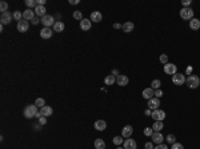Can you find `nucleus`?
Instances as JSON below:
<instances>
[{
  "label": "nucleus",
  "instance_id": "1",
  "mask_svg": "<svg viewBox=\"0 0 200 149\" xmlns=\"http://www.w3.org/2000/svg\"><path fill=\"white\" fill-rule=\"evenodd\" d=\"M38 109H39V108L36 107L35 104H33V105H27V107L24 108V111H23L24 117H26V119H32V117H35L36 113L39 112Z\"/></svg>",
  "mask_w": 200,
  "mask_h": 149
},
{
  "label": "nucleus",
  "instance_id": "2",
  "mask_svg": "<svg viewBox=\"0 0 200 149\" xmlns=\"http://www.w3.org/2000/svg\"><path fill=\"white\" fill-rule=\"evenodd\" d=\"M186 83L191 89H196L200 85V79H199V76H196V74H189V76L187 77Z\"/></svg>",
  "mask_w": 200,
  "mask_h": 149
},
{
  "label": "nucleus",
  "instance_id": "3",
  "mask_svg": "<svg viewBox=\"0 0 200 149\" xmlns=\"http://www.w3.org/2000/svg\"><path fill=\"white\" fill-rule=\"evenodd\" d=\"M180 17L184 19V20H192L193 19V11L189 7H187V8L183 7L180 9Z\"/></svg>",
  "mask_w": 200,
  "mask_h": 149
},
{
  "label": "nucleus",
  "instance_id": "4",
  "mask_svg": "<svg viewBox=\"0 0 200 149\" xmlns=\"http://www.w3.org/2000/svg\"><path fill=\"white\" fill-rule=\"evenodd\" d=\"M40 23L43 24L44 27H47V28H51V26H55V17L54 16H51V15H45V16H43L42 17V21Z\"/></svg>",
  "mask_w": 200,
  "mask_h": 149
},
{
  "label": "nucleus",
  "instance_id": "5",
  "mask_svg": "<svg viewBox=\"0 0 200 149\" xmlns=\"http://www.w3.org/2000/svg\"><path fill=\"white\" fill-rule=\"evenodd\" d=\"M186 76L181 73H175L174 76H172V83L175 84V85H183L184 83H186Z\"/></svg>",
  "mask_w": 200,
  "mask_h": 149
},
{
  "label": "nucleus",
  "instance_id": "6",
  "mask_svg": "<svg viewBox=\"0 0 200 149\" xmlns=\"http://www.w3.org/2000/svg\"><path fill=\"white\" fill-rule=\"evenodd\" d=\"M151 116H152V119L155 121H163L165 119V112L162 109H155V111H152Z\"/></svg>",
  "mask_w": 200,
  "mask_h": 149
},
{
  "label": "nucleus",
  "instance_id": "7",
  "mask_svg": "<svg viewBox=\"0 0 200 149\" xmlns=\"http://www.w3.org/2000/svg\"><path fill=\"white\" fill-rule=\"evenodd\" d=\"M164 72L167 74H172V76H174L175 73H177V67L172 63H167L164 65Z\"/></svg>",
  "mask_w": 200,
  "mask_h": 149
},
{
  "label": "nucleus",
  "instance_id": "8",
  "mask_svg": "<svg viewBox=\"0 0 200 149\" xmlns=\"http://www.w3.org/2000/svg\"><path fill=\"white\" fill-rule=\"evenodd\" d=\"M159 107H160V99L153 97L151 100H148V109L155 111V109H159Z\"/></svg>",
  "mask_w": 200,
  "mask_h": 149
},
{
  "label": "nucleus",
  "instance_id": "9",
  "mask_svg": "<svg viewBox=\"0 0 200 149\" xmlns=\"http://www.w3.org/2000/svg\"><path fill=\"white\" fill-rule=\"evenodd\" d=\"M28 28H29V23L27 20H20L19 23H17V31L19 32H21V33H24V32H27L28 31Z\"/></svg>",
  "mask_w": 200,
  "mask_h": 149
},
{
  "label": "nucleus",
  "instance_id": "10",
  "mask_svg": "<svg viewBox=\"0 0 200 149\" xmlns=\"http://www.w3.org/2000/svg\"><path fill=\"white\" fill-rule=\"evenodd\" d=\"M128 83H130V79H128L125 74H119L118 77H116V84L120 87H125L128 85Z\"/></svg>",
  "mask_w": 200,
  "mask_h": 149
},
{
  "label": "nucleus",
  "instance_id": "11",
  "mask_svg": "<svg viewBox=\"0 0 200 149\" xmlns=\"http://www.w3.org/2000/svg\"><path fill=\"white\" fill-rule=\"evenodd\" d=\"M151 138H152V142H155L156 145H159V144H163L164 136H163L160 132H153V135L151 136Z\"/></svg>",
  "mask_w": 200,
  "mask_h": 149
},
{
  "label": "nucleus",
  "instance_id": "12",
  "mask_svg": "<svg viewBox=\"0 0 200 149\" xmlns=\"http://www.w3.org/2000/svg\"><path fill=\"white\" fill-rule=\"evenodd\" d=\"M12 17H14V15H11L10 12H4V14H2V16H0V21H2L3 26H5V24H10Z\"/></svg>",
  "mask_w": 200,
  "mask_h": 149
},
{
  "label": "nucleus",
  "instance_id": "13",
  "mask_svg": "<svg viewBox=\"0 0 200 149\" xmlns=\"http://www.w3.org/2000/svg\"><path fill=\"white\" fill-rule=\"evenodd\" d=\"M124 149H137V144L134 138H127L124 141Z\"/></svg>",
  "mask_w": 200,
  "mask_h": 149
},
{
  "label": "nucleus",
  "instance_id": "14",
  "mask_svg": "<svg viewBox=\"0 0 200 149\" xmlns=\"http://www.w3.org/2000/svg\"><path fill=\"white\" fill-rule=\"evenodd\" d=\"M91 27H92L91 19H83V20L80 21V28H82L83 31H90Z\"/></svg>",
  "mask_w": 200,
  "mask_h": 149
},
{
  "label": "nucleus",
  "instance_id": "15",
  "mask_svg": "<svg viewBox=\"0 0 200 149\" xmlns=\"http://www.w3.org/2000/svg\"><path fill=\"white\" fill-rule=\"evenodd\" d=\"M132 133H134V128H132L131 125H125L124 128L122 129V136H123L124 138L131 137V136H132Z\"/></svg>",
  "mask_w": 200,
  "mask_h": 149
},
{
  "label": "nucleus",
  "instance_id": "16",
  "mask_svg": "<svg viewBox=\"0 0 200 149\" xmlns=\"http://www.w3.org/2000/svg\"><path fill=\"white\" fill-rule=\"evenodd\" d=\"M91 21H94V23H100L101 20H103V15H101V12L99 11H94L91 14Z\"/></svg>",
  "mask_w": 200,
  "mask_h": 149
},
{
  "label": "nucleus",
  "instance_id": "17",
  "mask_svg": "<svg viewBox=\"0 0 200 149\" xmlns=\"http://www.w3.org/2000/svg\"><path fill=\"white\" fill-rule=\"evenodd\" d=\"M153 96H155V91L151 87L143 91V99H146V100H151V99H153Z\"/></svg>",
  "mask_w": 200,
  "mask_h": 149
},
{
  "label": "nucleus",
  "instance_id": "18",
  "mask_svg": "<svg viewBox=\"0 0 200 149\" xmlns=\"http://www.w3.org/2000/svg\"><path fill=\"white\" fill-rule=\"evenodd\" d=\"M23 19H24V20H27V21H32L33 20V19H35V12H33L32 11V9H26V11H24L23 12Z\"/></svg>",
  "mask_w": 200,
  "mask_h": 149
},
{
  "label": "nucleus",
  "instance_id": "19",
  "mask_svg": "<svg viewBox=\"0 0 200 149\" xmlns=\"http://www.w3.org/2000/svg\"><path fill=\"white\" fill-rule=\"evenodd\" d=\"M95 128L99 132H103V130L107 129V123L104 120H96L95 121Z\"/></svg>",
  "mask_w": 200,
  "mask_h": 149
},
{
  "label": "nucleus",
  "instance_id": "20",
  "mask_svg": "<svg viewBox=\"0 0 200 149\" xmlns=\"http://www.w3.org/2000/svg\"><path fill=\"white\" fill-rule=\"evenodd\" d=\"M134 28H135V24L132 23V21H125L124 24H123V32H125V33H131L132 31H134Z\"/></svg>",
  "mask_w": 200,
  "mask_h": 149
},
{
  "label": "nucleus",
  "instance_id": "21",
  "mask_svg": "<svg viewBox=\"0 0 200 149\" xmlns=\"http://www.w3.org/2000/svg\"><path fill=\"white\" fill-rule=\"evenodd\" d=\"M52 31H51V28H47V27H44L42 31H40V37L42 39H50V37L52 36Z\"/></svg>",
  "mask_w": 200,
  "mask_h": 149
},
{
  "label": "nucleus",
  "instance_id": "22",
  "mask_svg": "<svg viewBox=\"0 0 200 149\" xmlns=\"http://www.w3.org/2000/svg\"><path fill=\"white\" fill-rule=\"evenodd\" d=\"M189 28L192 31H198L200 28V20H199V19L193 17L192 20H189Z\"/></svg>",
  "mask_w": 200,
  "mask_h": 149
},
{
  "label": "nucleus",
  "instance_id": "23",
  "mask_svg": "<svg viewBox=\"0 0 200 149\" xmlns=\"http://www.w3.org/2000/svg\"><path fill=\"white\" fill-rule=\"evenodd\" d=\"M45 11H47V9H45L44 5H38V7L35 8V15L38 17H40V16L43 17V16H45V15H47V14H45Z\"/></svg>",
  "mask_w": 200,
  "mask_h": 149
},
{
  "label": "nucleus",
  "instance_id": "24",
  "mask_svg": "<svg viewBox=\"0 0 200 149\" xmlns=\"http://www.w3.org/2000/svg\"><path fill=\"white\" fill-rule=\"evenodd\" d=\"M40 113L43 114L44 117H50L52 113H54V111H52L51 107H48V105H45V107H43L42 109H40Z\"/></svg>",
  "mask_w": 200,
  "mask_h": 149
},
{
  "label": "nucleus",
  "instance_id": "25",
  "mask_svg": "<svg viewBox=\"0 0 200 149\" xmlns=\"http://www.w3.org/2000/svg\"><path fill=\"white\" fill-rule=\"evenodd\" d=\"M95 145V149H106V141L101 138H96L94 142Z\"/></svg>",
  "mask_w": 200,
  "mask_h": 149
},
{
  "label": "nucleus",
  "instance_id": "26",
  "mask_svg": "<svg viewBox=\"0 0 200 149\" xmlns=\"http://www.w3.org/2000/svg\"><path fill=\"white\" fill-rule=\"evenodd\" d=\"M64 28H66V26H64L63 21H56L55 26H54V31L55 32H63Z\"/></svg>",
  "mask_w": 200,
  "mask_h": 149
},
{
  "label": "nucleus",
  "instance_id": "27",
  "mask_svg": "<svg viewBox=\"0 0 200 149\" xmlns=\"http://www.w3.org/2000/svg\"><path fill=\"white\" fill-rule=\"evenodd\" d=\"M163 128H164V125H163V121H155L152 125V129L153 132H160Z\"/></svg>",
  "mask_w": 200,
  "mask_h": 149
},
{
  "label": "nucleus",
  "instance_id": "28",
  "mask_svg": "<svg viewBox=\"0 0 200 149\" xmlns=\"http://www.w3.org/2000/svg\"><path fill=\"white\" fill-rule=\"evenodd\" d=\"M116 81V77L113 76V74H108V76L104 79V83H106V85H113Z\"/></svg>",
  "mask_w": 200,
  "mask_h": 149
},
{
  "label": "nucleus",
  "instance_id": "29",
  "mask_svg": "<svg viewBox=\"0 0 200 149\" xmlns=\"http://www.w3.org/2000/svg\"><path fill=\"white\" fill-rule=\"evenodd\" d=\"M123 138H124L123 136H115V137L112 138V142L115 145H122V144H124V140Z\"/></svg>",
  "mask_w": 200,
  "mask_h": 149
},
{
  "label": "nucleus",
  "instance_id": "30",
  "mask_svg": "<svg viewBox=\"0 0 200 149\" xmlns=\"http://www.w3.org/2000/svg\"><path fill=\"white\" fill-rule=\"evenodd\" d=\"M160 85H162V81H160V80H153V81L151 83V88H152L153 91L160 89Z\"/></svg>",
  "mask_w": 200,
  "mask_h": 149
},
{
  "label": "nucleus",
  "instance_id": "31",
  "mask_svg": "<svg viewBox=\"0 0 200 149\" xmlns=\"http://www.w3.org/2000/svg\"><path fill=\"white\" fill-rule=\"evenodd\" d=\"M26 5L28 7L29 9L31 8H36L38 7V3L35 2V0H26Z\"/></svg>",
  "mask_w": 200,
  "mask_h": 149
},
{
  "label": "nucleus",
  "instance_id": "32",
  "mask_svg": "<svg viewBox=\"0 0 200 149\" xmlns=\"http://www.w3.org/2000/svg\"><path fill=\"white\" fill-rule=\"evenodd\" d=\"M35 105H36L38 108H40V109H42L43 107H45V101H44V99H36Z\"/></svg>",
  "mask_w": 200,
  "mask_h": 149
},
{
  "label": "nucleus",
  "instance_id": "33",
  "mask_svg": "<svg viewBox=\"0 0 200 149\" xmlns=\"http://www.w3.org/2000/svg\"><path fill=\"white\" fill-rule=\"evenodd\" d=\"M14 19L17 21V23H19L20 20H23V14H21V12H19V11H15V12H14Z\"/></svg>",
  "mask_w": 200,
  "mask_h": 149
},
{
  "label": "nucleus",
  "instance_id": "34",
  "mask_svg": "<svg viewBox=\"0 0 200 149\" xmlns=\"http://www.w3.org/2000/svg\"><path fill=\"white\" fill-rule=\"evenodd\" d=\"M143 133L147 136V137H151V136L153 135V129H152V126H151V128H148V126H147V128H144Z\"/></svg>",
  "mask_w": 200,
  "mask_h": 149
},
{
  "label": "nucleus",
  "instance_id": "35",
  "mask_svg": "<svg viewBox=\"0 0 200 149\" xmlns=\"http://www.w3.org/2000/svg\"><path fill=\"white\" fill-rule=\"evenodd\" d=\"M165 140H167L168 144H175V142H176V137H175V135H168L167 137H165Z\"/></svg>",
  "mask_w": 200,
  "mask_h": 149
},
{
  "label": "nucleus",
  "instance_id": "36",
  "mask_svg": "<svg viewBox=\"0 0 200 149\" xmlns=\"http://www.w3.org/2000/svg\"><path fill=\"white\" fill-rule=\"evenodd\" d=\"M8 4L5 2H2L0 3V11H2V14H4V12H8Z\"/></svg>",
  "mask_w": 200,
  "mask_h": 149
},
{
  "label": "nucleus",
  "instance_id": "37",
  "mask_svg": "<svg viewBox=\"0 0 200 149\" xmlns=\"http://www.w3.org/2000/svg\"><path fill=\"white\" fill-rule=\"evenodd\" d=\"M73 19H76V20L82 21V20H83V15H82V12H80V11H75V12H73Z\"/></svg>",
  "mask_w": 200,
  "mask_h": 149
},
{
  "label": "nucleus",
  "instance_id": "38",
  "mask_svg": "<svg viewBox=\"0 0 200 149\" xmlns=\"http://www.w3.org/2000/svg\"><path fill=\"white\" fill-rule=\"evenodd\" d=\"M171 149H184V147H183V144H180V142H175V144H172Z\"/></svg>",
  "mask_w": 200,
  "mask_h": 149
},
{
  "label": "nucleus",
  "instance_id": "39",
  "mask_svg": "<svg viewBox=\"0 0 200 149\" xmlns=\"http://www.w3.org/2000/svg\"><path fill=\"white\" fill-rule=\"evenodd\" d=\"M160 61H162V63L165 65V64L168 63V56L167 55H162V56H160Z\"/></svg>",
  "mask_w": 200,
  "mask_h": 149
},
{
  "label": "nucleus",
  "instance_id": "40",
  "mask_svg": "<svg viewBox=\"0 0 200 149\" xmlns=\"http://www.w3.org/2000/svg\"><path fill=\"white\" fill-rule=\"evenodd\" d=\"M162 96H163V91H162V89H156V91H155V97L160 99Z\"/></svg>",
  "mask_w": 200,
  "mask_h": 149
},
{
  "label": "nucleus",
  "instance_id": "41",
  "mask_svg": "<svg viewBox=\"0 0 200 149\" xmlns=\"http://www.w3.org/2000/svg\"><path fill=\"white\" fill-rule=\"evenodd\" d=\"M153 149H168V145H165V144H159V145H156Z\"/></svg>",
  "mask_w": 200,
  "mask_h": 149
},
{
  "label": "nucleus",
  "instance_id": "42",
  "mask_svg": "<svg viewBox=\"0 0 200 149\" xmlns=\"http://www.w3.org/2000/svg\"><path fill=\"white\" fill-rule=\"evenodd\" d=\"M39 124H40V125H45V124H47V119H45L44 116L40 117V119H39Z\"/></svg>",
  "mask_w": 200,
  "mask_h": 149
},
{
  "label": "nucleus",
  "instance_id": "43",
  "mask_svg": "<svg viewBox=\"0 0 200 149\" xmlns=\"http://www.w3.org/2000/svg\"><path fill=\"white\" fill-rule=\"evenodd\" d=\"M181 4L184 5V8L189 7V5H191V0H183V2H181Z\"/></svg>",
  "mask_w": 200,
  "mask_h": 149
},
{
  "label": "nucleus",
  "instance_id": "44",
  "mask_svg": "<svg viewBox=\"0 0 200 149\" xmlns=\"http://www.w3.org/2000/svg\"><path fill=\"white\" fill-rule=\"evenodd\" d=\"M144 148H146V149H153L155 147H153V144H152V142H146V145H144Z\"/></svg>",
  "mask_w": 200,
  "mask_h": 149
},
{
  "label": "nucleus",
  "instance_id": "45",
  "mask_svg": "<svg viewBox=\"0 0 200 149\" xmlns=\"http://www.w3.org/2000/svg\"><path fill=\"white\" fill-rule=\"evenodd\" d=\"M192 71H193V68L191 67V65H189V67H187V69H186V74H188V76H189V74L192 73Z\"/></svg>",
  "mask_w": 200,
  "mask_h": 149
},
{
  "label": "nucleus",
  "instance_id": "46",
  "mask_svg": "<svg viewBox=\"0 0 200 149\" xmlns=\"http://www.w3.org/2000/svg\"><path fill=\"white\" fill-rule=\"evenodd\" d=\"M113 28H115V29H120V28H123V26H122V24H119V23H115V24H113Z\"/></svg>",
  "mask_w": 200,
  "mask_h": 149
},
{
  "label": "nucleus",
  "instance_id": "47",
  "mask_svg": "<svg viewBox=\"0 0 200 149\" xmlns=\"http://www.w3.org/2000/svg\"><path fill=\"white\" fill-rule=\"evenodd\" d=\"M36 3H38V5H44L45 0H36Z\"/></svg>",
  "mask_w": 200,
  "mask_h": 149
},
{
  "label": "nucleus",
  "instance_id": "48",
  "mask_svg": "<svg viewBox=\"0 0 200 149\" xmlns=\"http://www.w3.org/2000/svg\"><path fill=\"white\" fill-rule=\"evenodd\" d=\"M144 113H146V116H151V114H152V111H151V109H146V111H144Z\"/></svg>",
  "mask_w": 200,
  "mask_h": 149
},
{
  "label": "nucleus",
  "instance_id": "49",
  "mask_svg": "<svg viewBox=\"0 0 200 149\" xmlns=\"http://www.w3.org/2000/svg\"><path fill=\"white\" fill-rule=\"evenodd\" d=\"M38 23H39V17H35V19L32 20V24H33V26H36Z\"/></svg>",
  "mask_w": 200,
  "mask_h": 149
},
{
  "label": "nucleus",
  "instance_id": "50",
  "mask_svg": "<svg viewBox=\"0 0 200 149\" xmlns=\"http://www.w3.org/2000/svg\"><path fill=\"white\" fill-rule=\"evenodd\" d=\"M79 0H69V4H79Z\"/></svg>",
  "mask_w": 200,
  "mask_h": 149
},
{
  "label": "nucleus",
  "instance_id": "51",
  "mask_svg": "<svg viewBox=\"0 0 200 149\" xmlns=\"http://www.w3.org/2000/svg\"><path fill=\"white\" fill-rule=\"evenodd\" d=\"M112 74H113V76H115V74H119V71L118 69H113L112 71Z\"/></svg>",
  "mask_w": 200,
  "mask_h": 149
},
{
  "label": "nucleus",
  "instance_id": "52",
  "mask_svg": "<svg viewBox=\"0 0 200 149\" xmlns=\"http://www.w3.org/2000/svg\"><path fill=\"white\" fill-rule=\"evenodd\" d=\"M40 126H42V125H40V124H36V125L33 126V128H35L36 130H39V129H40Z\"/></svg>",
  "mask_w": 200,
  "mask_h": 149
},
{
  "label": "nucleus",
  "instance_id": "53",
  "mask_svg": "<svg viewBox=\"0 0 200 149\" xmlns=\"http://www.w3.org/2000/svg\"><path fill=\"white\" fill-rule=\"evenodd\" d=\"M35 117H38V119H40V117H43V114L40 113V112H38V113H36V116Z\"/></svg>",
  "mask_w": 200,
  "mask_h": 149
},
{
  "label": "nucleus",
  "instance_id": "54",
  "mask_svg": "<svg viewBox=\"0 0 200 149\" xmlns=\"http://www.w3.org/2000/svg\"><path fill=\"white\" fill-rule=\"evenodd\" d=\"M118 149H124V148H120V147H119V148H118Z\"/></svg>",
  "mask_w": 200,
  "mask_h": 149
}]
</instances>
